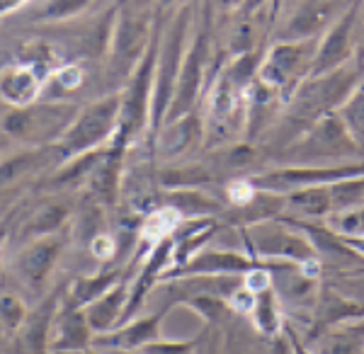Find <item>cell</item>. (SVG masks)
I'll list each match as a JSON object with an SVG mask.
<instances>
[{"mask_svg":"<svg viewBox=\"0 0 364 354\" xmlns=\"http://www.w3.org/2000/svg\"><path fill=\"white\" fill-rule=\"evenodd\" d=\"M364 80V61L362 58H352L350 63L340 66L331 73L311 75L296 87V92L287 102V117L282 122V129L287 132L289 144L301 136L304 132L321 119V117L338 112L343 102L348 100L355 87Z\"/></svg>","mask_w":364,"mask_h":354,"instance_id":"1","label":"cell"},{"mask_svg":"<svg viewBox=\"0 0 364 354\" xmlns=\"http://www.w3.org/2000/svg\"><path fill=\"white\" fill-rule=\"evenodd\" d=\"M158 3L149 0H122L117 3V13L112 22L107 46V70L114 80L129 82L136 70L141 56L146 54L151 39L156 34Z\"/></svg>","mask_w":364,"mask_h":354,"instance_id":"2","label":"cell"},{"mask_svg":"<svg viewBox=\"0 0 364 354\" xmlns=\"http://www.w3.org/2000/svg\"><path fill=\"white\" fill-rule=\"evenodd\" d=\"M78 112V102H61V100H37L25 107L8 104L3 114V134L13 141L29 144L32 149L54 146L75 122Z\"/></svg>","mask_w":364,"mask_h":354,"instance_id":"3","label":"cell"},{"mask_svg":"<svg viewBox=\"0 0 364 354\" xmlns=\"http://www.w3.org/2000/svg\"><path fill=\"white\" fill-rule=\"evenodd\" d=\"M190 29H192V5H182L178 15L170 20L168 29L161 37V49H158L156 78H154V97H151V129H158L166 124L170 102L175 97V87L182 63H185L187 46H190Z\"/></svg>","mask_w":364,"mask_h":354,"instance_id":"4","label":"cell"},{"mask_svg":"<svg viewBox=\"0 0 364 354\" xmlns=\"http://www.w3.org/2000/svg\"><path fill=\"white\" fill-rule=\"evenodd\" d=\"M122 109H124V97L119 92L90 100L87 104H83L78 117H75V122L70 124L68 132L56 144L63 161L92 153L109 136L119 134Z\"/></svg>","mask_w":364,"mask_h":354,"instance_id":"5","label":"cell"},{"mask_svg":"<svg viewBox=\"0 0 364 354\" xmlns=\"http://www.w3.org/2000/svg\"><path fill=\"white\" fill-rule=\"evenodd\" d=\"M318 41L321 39L274 41L267 54L260 58L257 80L272 92H277L284 102H289L291 95L296 92V87L306 78H311Z\"/></svg>","mask_w":364,"mask_h":354,"instance_id":"6","label":"cell"},{"mask_svg":"<svg viewBox=\"0 0 364 354\" xmlns=\"http://www.w3.org/2000/svg\"><path fill=\"white\" fill-rule=\"evenodd\" d=\"M360 153L364 151L352 139V134L340 119L338 112L321 117L294 144L287 146V156L299 158L301 165H311L314 161H328V158H352L360 156Z\"/></svg>","mask_w":364,"mask_h":354,"instance_id":"7","label":"cell"},{"mask_svg":"<svg viewBox=\"0 0 364 354\" xmlns=\"http://www.w3.org/2000/svg\"><path fill=\"white\" fill-rule=\"evenodd\" d=\"M364 177V163H338V165H291V168H279L272 173L257 175L252 185L262 192H296L306 187L331 185V182L355 180Z\"/></svg>","mask_w":364,"mask_h":354,"instance_id":"8","label":"cell"},{"mask_svg":"<svg viewBox=\"0 0 364 354\" xmlns=\"http://www.w3.org/2000/svg\"><path fill=\"white\" fill-rule=\"evenodd\" d=\"M284 204L301 216H333L364 204V177L289 192Z\"/></svg>","mask_w":364,"mask_h":354,"instance_id":"9","label":"cell"},{"mask_svg":"<svg viewBox=\"0 0 364 354\" xmlns=\"http://www.w3.org/2000/svg\"><path fill=\"white\" fill-rule=\"evenodd\" d=\"M207 58H209V34H207V25H202L195 32V37L190 39V46H187L185 63H182L178 87H175V97L170 102L166 122H175L197 109L204 80L209 78Z\"/></svg>","mask_w":364,"mask_h":354,"instance_id":"10","label":"cell"},{"mask_svg":"<svg viewBox=\"0 0 364 354\" xmlns=\"http://www.w3.org/2000/svg\"><path fill=\"white\" fill-rule=\"evenodd\" d=\"M248 243L252 252H257L265 259H284L301 267H309L316 257V247L306 235L287 228V223L274 221H257L248 228Z\"/></svg>","mask_w":364,"mask_h":354,"instance_id":"11","label":"cell"},{"mask_svg":"<svg viewBox=\"0 0 364 354\" xmlns=\"http://www.w3.org/2000/svg\"><path fill=\"white\" fill-rule=\"evenodd\" d=\"M348 8L350 5L343 0H301L274 32V41L321 39Z\"/></svg>","mask_w":364,"mask_h":354,"instance_id":"12","label":"cell"},{"mask_svg":"<svg viewBox=\"0 0 364 354\" xmlns=\"http://www.w3.org/2000/svg\"><path fill=\"white\" fill-rule=\"evenodd\" d=\"M357 20H360V8L350 5L343 13V17L328 29L318 41V51H316V61L311 75H323L331 73L345 63H350L355 58V29Z\"/></svg>","mask_w":364,"mask_h":354,"instance_id":"13","label":"cell"},{"mask_svg":"<svg viewBox=\"0 0 364 354\" xmlns=\"http://www.w3.org/2000/svg\"><path fill=\"white\" fill-rule=\"evenodd\" d=\"M39 58H22V61H8L3 68V100L10 107H25L42 100L44 87L49 82V68L39 66Z\"/></svg>","mask_w":364,"mask_h":354,"instance_id":"14","label":"cell"},{"mask_svg":"<svg viewBox=\"0 0 364 354\" xmlns=\"http://www.w3.org/2000/svg\"><path fill=\"white\" fill-rule=\"evenodd\" d=\"M92 340L95 333L87 323L85 309L63 299L51 328V354H80L90 350Z\"/></svg>","mask_w":364,"mask_h":354,"instance_id":"15","label":"cell"},{"mask_svg":"<svg viewBox=\"0 0 364 354\" xmlns=\"http://www.w3.org/2000/svg\"><path fill=\"white\" fill-rule=\"evenodd\" d=\"M61 250H63V240L58 238V235H46V238L29 240L20 250V255L15 257L17 277L32 289L42 286L49 272L54 269Z\"/></svg>","mask_w":364,"mask_h":354,"instance_id":"16","label":"cell"},{"mask_svg":"<svg viewBox=\"0 0 364 354\" xmlns=\"http://www.w3.org/2000/svg\"><path fill=\"white\" fill-rule=\"evenodd\" d=\"M252 269H257V262L243 252L221 250V247H204L199 250L185 267H180V274L187 277H245Z\"/></svg>","mask_w":364,"mask_h":354,"instance_id":"17","label":"cell"},{"mask_svg":"<svg viewBox=\"0 0 364 354\" xmlns=\"http://www.w3.org/2000/svg\"><path fill=\"white\" fill-rule=\"evenodd\" d=\"M163 328V313H154L139 321H129L122 328H114L109 333L95 335L92 347L105 352H136L141 347L151 345L158 340Z\"/></svg>","mask_w":364,"mask_h":354,"instance_id":"18","label":"cell"},{"mask_svg":"<svg viewBox=\"0 0 364 354\" xmlns=\"http://www.w3.org/2000/svg\"><path fill=\"white\" fill-rule=\"evenodd\" d=\"M58 306H61V296L51 294L27 316L25 326L13 338L25 354H51V328H54Z\"/></svg>","mask_w":364,"mask_h":354,"instance_id":"19","label":"cell"},{"mask_svg":"<svg viewBox=\"0 0 364 354\" xmlns=\"http://www.w3.org/2000/svg\"><path fill=\"white\" fill-rule=\"evenodd\" d=\"M199 136H204V124L199 114H187L175 122H166L158 129V151L166 158L185 156L192 146L199 144Z\"/></svg>","mask_w":364,"mask_h":354,"instance_id":"20","label":"cell"},{"mask_svg":"<svg viewBox=\"0 0 364 354\" xmlns=\"http://www.w3.org/2000/svg\"><path fill=\"white\" fill-rule=\"evenodd\" d=\"M127 304H129V289L124 284L114 286L112 291L105 294L102 299L92 301V304L85 309L87 323H90L92 333L102 335V333H109V330H114L117 323L124 321Z\"/></svg>","mask_w":364,"mask_h":354,"instance_id":"21","label":"cell"},{"mask_svg":"<svg viewBox=\"0 0 364 354\" xmlns=\"http://www.w3.org/2000/svg\"><path fill=\"white\" fill-rule=\"evenodd\" d=\"M119 284H122L119 269H107V272H97V274H83V277H78V279H73L66 299L70 304L80 306V309H87L92 301L102 299L105 294H109Z\"/></svg>","mask_w":364,"mask_h":354,"instance_id":"22","label":"cell"},{"mask_svg":"<svg viewBox=\"0 0 364 354\" xmlns=\"http://www.w3.org/2000/svg\"><path fill=\"white\" fill-rule=\"evenodd\" d=\"M95 3L97 0H34L25 15L32 22H70L92 10Z\"/></svg>","mask_w":364,"mask_h":354,"instance_id":"23","label":"cell"},{"mask_svg":"<svg viewBox=\"0 0 364 354\" xmlns=\"http://www.w3.org/2000/svg\"><path fill=\"white\" fill-rule=\"evenodd\" d=\"M252 323L257 326L262 335H277L279 323V306H277V291L274 286H267L255 294V304H252Z\"/></svg>","mask_w":364,"mask_h":354,"instance_id":"24","label":"cell"},{"mask_svg":"<svg viewBox=\"0 0 364 354\" xmlns=\"http://www.w3.org/2000/svg\"><path fill=\"white\" fill-rule=\"evenodd\" d=\"M66 218V209L58 204H46L37 214L29 216V221L25 223L22 233L29 240H37V238H46V235H54V231L63 223Z\"/></svg>","mask_w":364,"mask_h":354,"instance_id":"25","label":"cell"},{"mask_svg":"<svg viewBox=\"0 0 364 354\" xmlns=\"http://www.w3.org/2000/svg\"><path fill=\"white\" fill-rule=\"evenodd\" d=\"M338 114L345 127H348V132L352 134V139L357 141V146L364 151V80L345 100L343 107L338 109Z\"/></svg>","mask_w":364,"mask_h":354,"instance_id":"26","label":"cell"},{"mask_svg":"<svg viewBox=\"0 0 364 354\" xmlns=\"http://www.w3.org/2000/svg\"><path fill=\"white\" fill-rule=\"evenodd\" d=\"M316 354H362L364 352V335L362 328L338 330V333L323 335Z\"/></svg>","mask_w":364,"mask_h":354,"instance_id":"27","label":"cell"},{"mask_svg":"<svg viewBox=\"0 0 364 354\" xmlns=\"http://www.w3.org/2000/svg\"><path fill=\"white\" fill-rule=\"evenodd\" d=\"M328 228L340 238H364V204L328 216Z\"/></svg>","mask_w":364,"mask_h":354,"instance_id":"28","label":"cell"},{"mask_svg":"<svg viewBox=\"0 0 364 354\" xmlns=\"http://www.w3.org/2000/svg\"><path fill=\"white\" fill-rule=\"evenodd\" d=\"M27 306L22 304V299H17L15 294H5L3 296V333L5 340H13L20 328L25 326L27 321Z\"/></svg>","mask_w":364,"mask_h":354,"instance_id":"29","label":"cell"},{"mask_svg":"<svg viewBox=\"0 0 364 354\" xmlns=\"http://www.w3.org/2000/svg\"><path fill=\"white\" fill-rule=\"evenodd\" d=\"M199 342H170V340H156L151 345L141 347V354H197Z\"/></svg>","mask_w":364,"mask_h":354,"instance_id":"30","label":"cell"},{"mask_svg":"<svg viewBox=\"0 0 364 354\" xmlns=\"http://www.w3.org/2000/svg\"><path fill=\"white\" fill-rule=\"evenodd\" d=\"M29 3H34V0H3V15L5 17H10V15H15L17 10H22L25 5Z\"/></svg>","mask_w":364,"mask_h":354,"instance_id":"31","label":"cell"},{"mask_svg":"<svg viewBox=\"0 0 364 354\" xmlns=\"http://www.w3.org/2000/svg\"><path fill=\"white\" fill-rule=\"evenodd\" d=\"M267 3H269V0H243V8H240V13L252 15V13H257V10L265 8Z\"/></svg>","mask_w":364,"mask_h":354,"instance_id":"32","label":"cell"},{"mask_svg":"<svg viewBox=\"0 0 364 354\" xmlns=\"http://www.w3.org/2000/svg\"><path fill=\"white\" fill-rule=\"evenodd\" d=\"M214 5L221 10V13H233V10L243 8V0H214Z\"/></svg>","mask_w":364,"mask_h":354,"instance_id":"33","label":"cell"},{"mask_svg":"<svg viewBox=\"0 0 364 354\" xmlns=\"http://www.w3.org/2000/svg\"><path fill=\"white\" fill-rule=\"evenodd\" d=\"M291 354H311L306 347L299 342V338H294V335H291Z\"/></svg>","mask_w":364,"mask_h":354,"instance_id":"34","label":"cell"},{"mask_svg":"<svg viewBox=\"0 0 364 354\" xmlns=\"http://www.w3.org/2000/svg\"><path fill=\"white\" fill-rule=\"evenodd\" d=\"M197 354H216L214 352V342H211V340L202 342V345H199V350H197Z\"/></svg>","mask_w":364,"mask_h":354,"instance_id":"35","label":"cell"},{"mask_svg":"<svg viewBox=\"0 0 364 354\" xmlns=\"http://www.w3.org/2000/svg\"><path fill=\"white\" fill-rule=\"evenodd\" d=\"M156 3H158V8H161V10H170V8H175L180 0H156Z\"/></svg>","mask_w":364,"mask_h":354,"instance_id":"36","label":"cell"},{"mask_svg":"<svg viewBox=\"0 0 364 354\" xmlns=\"http://www.w3.org/2000/svg\"><path fill=\"white\" fill-rule=\"evenodd\" d=\"M80 354H107V352H102V350L97 352V347H95V350H85V352H80Z\"/></svg>","mask_w":364,"mask_h":354,"instance_id":"37","label":"cell"},{"mask_svg":"<svg viewBox=\"0 0 364 354\" xmlns=\"http://www.w3.org/2000/svg\"><path fill=\"white\" fill-rule=\"evenodd\" d=\"M105 352V350H102ZM107 354H141V352H107Z\"/></svg>","mask_w":364,"mask_h":354,"instance_id":"38","label":"cell"}]
</instances>
